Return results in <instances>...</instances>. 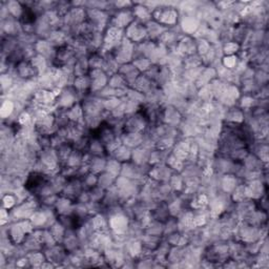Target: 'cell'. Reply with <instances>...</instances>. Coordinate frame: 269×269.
I'll return each instance as SVG.
<instances>
[{"label": "cell", "mask_w": 269, "mask_h": 269, "mask_svg": "<svg viewBox=\"0 0 269 269\" xmlns=\"http://www.w3.org/2000/svg\"><path fill=\"white\" fill-rule=\"evenodd\" d=\"M80 102V97L73 86L61 88L60 93L56 97V109H70L77 103Z\"/></svg>", "instance_id": "1"}, {"label": "cell", "mask_w": 269, "mask_h": 269, "mask_svg": "<svg viewBox=\"0 0 269 269\" xmlns=\"http://www.w3.org/2000/svg\"><path fill=\"white\" fill-rule=\"evenodd\" d=\"M134 46H136V44L132 43L124 36V38L122 39V41L118 44L116 49L111 52V55L114 56L120 65L130 63L133 59Z\"/></svg>", "instance_id": "2"}, {"label": "cell", "mask_w": 269, "mask_h": 269, "mask_svg": "<svg viewBox=\"0 0 269 269\" xmlns=\"http://www.w3.org/2000/svg\"><path fill=\"white\" fill-rule=\"evenodd\" d=\"M43 252L46 254L47 260L53 263L55 266H62L67 260V256H69V252L64 248V246L62 244L56 243L50 247L43 248Z\"/></svg>", "instance_id": "3"}, {"label": "cell", "mask_w": 269, "mask_h": 269, "mask_svg": "<svg viewBox=\"0 0 269 269\" xmlns=\"http://www.w3.org/2000/svg\"><path fill=\"white\" fill-rule=\"evenodd\" d=\"M124 36L132 43L138 44L148 40V32L144 24L133 20L131 24L124 30Z\"/></svg>", "instance_id": "4"}, {"label": "cell", "mask_w": 269, "mask_h": 269, "mask_svg": "<svg viewBox=\"0 0 269 269\" xmlns=\"http://www.w3.org/2000/svg\"><path fill=\"white\" fill-rule=\"evenodd\" d=\"M88 77L91 79V94L93 95L99 93L108 84L109 77L102 69L91 70L88 73Z\"/></svg>", "instance_id": "5"}, {"label": "cell", "mask_w": 269, "mask_h": 269, "mask_svg": "<svg viewBox=\"0 0 269 269\" xmlns=\"http://www.w3.org/2000/svg\"><path fill=\"white\" fill-rule=\"evenodd\" d=\"M174 172L166 163L151 165L149 177L157 182H168Z\"/></svg>", "instance_id": "6"}, {"label": "cell", "mask_w": 269, "mask_h": 269, "mask_svg": "<svg viewBox=\"0 0 269 269\" xmlns=\"http://www.w3.org/2000/svg\"><path fill=\"white\" fill-rule=\"evenodd\" d=\"M176 51L178 54H180L182 57L197 54V40L195 37L184 35L180 40H179Z\"/></svg>", "instance_id": "7"}, {"label": "cell", "mask_w": 269, "mask_h": 269, "mask_svg": "<svg viewBox=\"0 0 269 269\" xmlns=\"http://www.w3.org/2000/svg\"><path fill=\"white\" fill-rule=\"evenodd\" d=\"M62 245L64 246V248L67 250V252L69 253L82 248L81 247V241H80L79 237H78L77 229H66Z\"/></svg>", "instance_id": "8"}, {"label": "cell", "mask_w": 269, "mask_h": 269, "mask_svg": "<svg viewBox=\"0 0 269 269\" xmlns=\"http://www.w3.org/2000/svg\"><path fill=\"white\" fill-rule=\"evenodd\" d=\"M118 73L122 76L123 79L126 81L129 87H132L134 81H136L137 78L141 75V73L136 69V66H134L131 62L120 65Z\"/></svg>", "instance_id": "9"}, {"label": "cell", "mask_w": 269, "mask_h": 269, "mask_svg": "<svg viewBox=\"0 0 269 269\" xmlns=\"http://www.w3.org/2000/svg\"><path fill=\"white\" fill-rule=\"evenodd\" d=\"M145 28H147L148 32V39L152 41H158L163 34L168 30L166 27L160 25L159 22L153 19L149 21L148 24H145Z\"/></svg>", "instance_id": "10"}, {"label": "cell", "mask_w": 269, "mask_h": 269, "mask_svg": "<svg viewBox=\"0 0 269 269\" xmlns=\"http://www.w3.org/2000/svg\"><path fill=\"white\" fill-rule=\"evenodd\" d=\"M122 144L130 149H136L143 144V133L141 132H123L121 134Z\"/></svg>", "instance_id": "11"}, {"label": "cell", "mask_w": 269, "mask_h": 269, "mask_svg": "<svg viewBox=\"0 0 269 269\" xmlns=\"http://www.w3.org/2000/svg\"><path fill=\"white\" fill-rule=\"evenodd\" d=\"M131 154H132V149L121 143L119 147L109 155V157L118 160L121 163H125L131 160Z\"/></svg>", "instance_id": "12"}, {"label": "cell", "mask_w": 269, "mask_h": 269, "mask_svg": "<svg viewBox=\"0 0 269 269\" xmlns=\"http://www.w3.org/2000/svg\"><path fill=\"white\" fill-rule=\"evenodd\" d=\"M168 184H170L171 188L173 189V192L178 193V194H180L185 187L184 179L180 173H174L170 180H168Z\"/></svg>", "instance_id": "13"}, {"label": "cell", "mask_w": 269, "mask_h": 269, "mask_svg": "<svg viewBox=\"0 0 269 269\" xmlns=\"http://www.w3.org/2000/svg\"><path fill=\"white\" fill-rule=\"evenodd\" d=\"M49 229H50V231H51V233L53 235V238L55 239L56 243L62 244L66 229L61 225V224L58 221H56L54 224H52V225L49 227Z\"/></svg>", "instance_id": "14"}, {"label": "cell", "mask_w": 269, "mask_h": 269, "mask_svg": "<svg viewBox=\"0 0 269 269\" xmlns=\"http://www.w3.org/2000/svg\"><path fill=\"white\" fill-rule=\"evenodd\" d=\"M121 170H122V163L108 156V159H107V163H106V167H105L104 172L110 174L111 176L115 177V178H118L120 176V174H121Z\"/></svg>", "instance_id": "15"}, {"label": "cell", "mask_w": 269, "mask_h": 269, "mask_svg": "<svg viewBox=\"0 0 269 269\" xmlns=\"http://www.w3.org/2000/svg\"><path fill=\"white\" fill-rule=\"evenodd\" d=\"M115 181H116L115 177H113L110 174H108L106 172H103V173H101L100 175H98V184L97 185L106 190V189L110 188L111 186H114Z\"/></svg>", "instance_id": "16"}, {"label": "cell", "mask_w": 269, "mask_h": 269, "mask_svg": "<svg viewBox=\"0 0 269 269\" xmlns=\"http://www.w3.org/2000/svg\"><path fill=\"white\" fill-rule=\"evenodd\" d=\"M241 51V46L234 41H230L227 43L222 44V53L223 56H232L238 55Z\"/></svg>", "instance_id": "17"}, {"label": "cell", "mask_w": 269, "mask_h": 269, "mask_svg": "<svg viewBox=\"0 0 269 269\" xmlns=\"http://www.w3.org/2000/svg\"><path fill=\"white\" fill-rule=\"evenodd\" d=\"M131 63L136 66V69L141 73V74H144V73H147L151 67L153 65L152 61L147 59V58H144V57H140V58H136V59H133L131 61Z\"/></svg>", "instance_id": "18"}, {"label": "cell", "mask_w": 269, "mask_h": 269, "mask_svg": "<svg viewBox=\"0 0 269 269\" xmlns=\"http://www.w3.org/2000/svg\"><path fill=\"white\" fill-rule=\"evenodd\" d=\"M17 204H19V201L14 193H8L4 195V198H3L4 208L11 210V209H13Z\"/></svg>", "instance_id": "19"}]
</instances>
